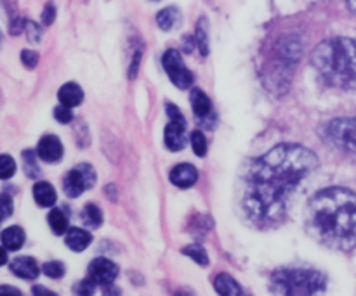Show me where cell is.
<instances>
[{
    "label": "cell",
    "instance_id": "22",
    "mask_svg": "<svg viewBox=\"0 0 356 296\" xmlns=\"http://www.w3.org/2000/svg\"><path fill=\"white\" fill-rule=\"evenodd\" d=\"M195 42L198 44L202 55L209 54V23L205 17H200L197 24V33H195Z\"/></svg>",
    "mask_w": 356,
    "mask_h": 296
},
{
    "label": "cell",
    "instance_id": "24",
    "mask_svg": "<svg viewBox=\"0 0 356 296\" xmlns=\"http://www.w3.org/2000/svg\"><path fill=\"white\" fill-rule=\"evenodd\" d=\"M23 162H24V172L28 177L35 179V177L40 175V168L37 165V158H35L33 151H24L23 153Z\"/></svg>",
    "mask_w": 356,
    "mask_h": 296
},
{
    "label": "cell",
    "instance_id": "6",
    "mask_svg": "<svg viewBox=\"0 0 356 296\" xmlns=\"http://www.w3.org/2000/svg\"><path fill=\"white\" fill-rule=\"evenodd\" d=\"M162 64L163 68H165L167 75H169L170 82H172L177 89H190V87L193 85V73L186 68L179 51L169 49V51L163 54Z\"/></svg>",
    "mask_w": 356,
    "mask_h": 296
},
{
    "label": "cell",
    "instance_id": "10",
    "mask_svg": "<svg viewBox=\"0 0 356 296\" xmlns=\"http://www.w3.org/2000/svg\"><path fill=\"white\" fill-rule=\"evenodd\" d=\"M37 155L45 163H58L63 158V144L56 135H45L40 139Z\"/></svg>",
    "mask_w": 356,
    "mask_h": 296
},
{
    "label": "cell",
    "instance_id": "26",
    "mask_svg": "<svg viewBox=\"0 0 356 296\" xmlns=\"http://www.w3.org/2000/svg\"><path fill=\"white\" fill-rule=\"evenodd\" d=\"M191 148L197 153V156H204L207 153V139L200 130H195L191 134Z\"/></svg>",
    "mask_w": 356,
    "mask_h": 296
},
{
    "label": "cell",
    "instance_id": "36",
    "mask_svg": "<svg viewBox=\"0 0 356 296\" xmlns=\"http://www.w3.org/2000/svg\"><path fill=\"white\" fill-rule=\"evenodd\" d=\"M6 246H3V248H2V246H0V267H2V265H6V263H7V252H6Z\"/></svg>",
    "mask_w": 356,
    "mask_h": 296
},
{
    "label": "cell",
    "instance_id": "21",
    "mask_svg": "<svg viewBox=\"0 0 356 296\" xmlns=\"http://www.w3.org/2000/svg\"><path fill=\"white\" fill-rule=\"evenodd\" d=\"M80 218H82L83 225H87V227H99L101 222H103V214H101V208L96 207V204H87Z\"/></svg>",
    "mask_w": 356,
    "mask_h": 296
},
{
    "label": "cell",
    "instance_id": "39",
    "mask_svg": "<svg viewBox=\"0 0 356 296\" xmlns=\"http://www.w3.org/2000/svg\"><path fill=\"white\" fill-rule=\"evenodd\" d=\"M2 40H3V35H2V30H0V44H2Z\"/></svg>",
    "mask_w": 356,
    "mask_h": 296
},
{
    "label": "cell",
    "instance_id": "16",
    "mask_svg": "<svg viewBox=\"0 0 356 296\" xmlns=\"http://www.w3.org/2000/svg\"><path fill=\"white\" fill-rule=\"evenodd\" d=\"M179 23L181 12L177 7H165V9L156 14V24L163 31H172L174 28L179 26Z\"/></svg>",
    "mask_w": 356,
    "mask_h": 296
},
{
    "label": "cell",
    "instance_id": "12",
    "mask_svg": "<svg viewBox=\"0 0 356 296\" xmlns=\"http://www.w3.org/2000/svg\"><path fill=\"white\" fill-rule=\"evenodd\" d=\"M10 270H13L14 276L21 277V279H37L38 274H40V269H38L37 262L30 256H19V259L13 260L10 263Z\"/></svg>",
    "mask_w": 356,
    "mask_h": 296
},
{
    "label": "cell",
    "instance_id": "11",
    "mask_svg": "<svg viewBox=\"0 0 356 296\" xmlns=\"http://www.w3.org/2000/svg\"><path fill=\"white\" fill-rule=\"evenodd\" d=\"M169 179L174 186L181 187V189H188L198 180V172L190 163H181V165L174 166Z\"/></svg>",
    "mask_w": 356,
    "mask_h": 296
},
{
    "label": "cell",
    "instance_id": "5",
    "mask_svg": "<svg viewBox=\"0 0 356 296\" xmlns=\"http://www.w3.org/2000/svg\"><path fill=\"white\" fill-rule=\"evenodd\" d=\"M327 139L336 148L356 155V116L337 118L327 125Z\"/></svg>",
    "mask_w": 356,
    "mask_h": 296
},
{
    "label": "cell",
    "instance_id": "4",
    "mask_svg": "<svg viewBox=\"0 0 356 296\" xmlns=\"http://www.w3.org/2000/svg\"><path fill=\"white\" fill-rule=\"evenodd\" d=\"M325 276L316 270L282 269L271 276V291L277 295H316L325 291Z\"/></svg>",
    "mask_w": 356,
    "mask_h": 296
},
{
    "label": "cell",
    "instance_id": "2",
    "mask_svg": "<svg viewBox=\"0 0 356 296\" xmlns=\"http://www.w3.org/2000/svg\"><path fill=\"white\" fill-rule=\"evenodd\" d=\"M305 222L323 246L351 252L356 248V194L341 187L322 191L309 201Z\"/></svg>",
    "mask_w": 356,
    "mask_h": 296
},
{
    "label": "cell",
    "instance_id": "13",
    "mask_svg": "<svg viewBox=\"0 0 356 296\" xmlns=\"http://www.w3.org/2000/svg\"><path fill=\"white\" fill-rule=\"evenodd\" d=\"M90 241H92V236L87 231H83V229L73 227L66 231L65 243L70 250H73V252H83V250L90 245Z\"/></svg>",
    "mask_w": 356,
    "mask_h": 296
},
{
    "label": "cell",
    "instance_id": "32",
    "mask_svg": "<svg viewBox=\"0 0 356 296\" xmlns=\"http://www.w3.org/2000/svg\"><path fill=\"white\" fill-rule=\"evenodd\" d=\"M21 61L28 69H33L38 64V54L33 51H23L21 52Z\"/></svg>",
    "mask_w": 356,
    "mask_h": 296
},
{
    "label": "cell",
    "instance_id": "27",
    "mask_svg": "<svg viewBox=\"0 0 356 296\" xmlns=\"http://www.w3.org/2000/svg\"><path fill=\"white\" fill-rule=\"evenodd\" d=\"M42 272L51 279H59V277L65 276V265L61 262H47L42 267Z\"/></svg>",
    "mask_w": 356,
    "mask_h": 296
},
{
    "label": "cell",
    "instance_id": "8",
    "mask_svg": "<svg viewBox=\"0 0 356 296\" xmlns=\"http://www.w3.org/2000/svg\"><path fill=\"white\" fill-rule=\"evenodd\" d=\"M118 276V267L108 259H96L89 265V279L96 286H111Z\"/></svg>",
    "mask_w": 356,
    "mask_h": 296
},
{
    "label": "cell",
    "instance_id": "7",
    "mask_svg": "<svg viewBox=\"0 0 356 296\" xmlns=\"http://www.w3.org/2000/svg\"><path fill=\"white\" fill-rule=\"evenodd\" d=\"M96 182V172L90 165L87 163H82V165H76L75 168H72L68 172V175L65 177V193L66 196L76 198L82 193H86L87 189L94 186Z\"/></svg>",
    "mask_w": 356,
    "mask_h": 296
},
{
    "label": "cell",
    "instance_id": "30",
    "mask_svg": "<svg viewBox=\"0 0 356 296\" xmlns=\"http://www.w3.org/2000/svg\"><path fill=\"white\" fill-rule=\"evenodd\" d=\"M54 118L59 121V123H70L73 120V113H72V107H66V106H58L54 110Z\"/></svg>",
    "mask_w": 356,
    "mask_h": 296
},
{
    "label": "cell",
    "instance_id": "17",
    "mask_svg": "<svg viewBox=\"0 0 356 296\" xmlns=\"http://www.w3.org/2000/svg\"><path fill=\"white\" fill-rule=\"evenodd\" d=\"M2 239V245L6 246L10 252H16L21 246L24 245V231L19 227V225H13V227H7L6 231L0 236Z\"/></svg>",
    "mask_w": 356,
    "mask_h": 296
},
{
    "label": "cell",
    "instance_id": "3",
    "mask_svg": "<svg viewBox=\"0 0 356 296\" xmlns=\"http://www.w3.org/2000/svg\"><path fill=\"white\" fill-rule=\"evenodd\" d=\"M312 62L329 85L343 90L356 89V40L336 37L313 51Z\"/></svg>",
    "mask_w": 356,
    "mask_h": 296
},
{
    "label": "cell",
    "instance_id": "23",
    "mask_svg": "<svg viewBox=\"0 0 356 296\" xmlns=\"http://www.w3.org/2000/svg\"><path fill=\"white\" fill-rule=\"evenodd\" d=\"M16 173V162L9 155H0V180H7Z\"/></svg>",
    "mask_w": 356,
    "mask_h": 296
},
{
    "label": "cell",
    "instance_id": "1",
    "mask_svg": "<svg viewBox=\"0 0 356 296\" xmlns=\"http://www.w3.org/2000/svg\"><path fill=\"white\" fill-rule=\"evenodd\" d=\"M316 165V156L298 144H280L250 163L242 200L247 220L259 229L280 224L287 214L289 200Z\"/></svg>",
    "mask_w": 356,
    "mask_h": 296
},
{
    "label": "cell",
    "instance_id": "25",
    "mask_svg": "<svg viewBox=\"0 0 356 296\" xmlns=\"http://www.w3.org/2000/svg\"><path fill=\"white\" fill-rule=\"evenodd\" d=\"M183 253L184 255L190 256V259H193L197 263H200V265H207L209 263V256L202 246L191 245V246H188V248H184Z\"/></svg>",
    "mask_w": 356,
    "mask_h": 296
},
{
    "label": "cell",
    "instance_id": "33",
    "mask_svg": "<svg viewBox=\"0 0 356 296\" xmlns=\"http://www.w3.org/2000/svg\"><path fill=\"white\" fill-rule=\"evenodd\" d=\"M56 19V6L52 2L45 3L44 10H42V23L44 24H52V21Z\"/></svg>",
    "mask_w": 356,
    "mask_h": 296
},
{
    "label": "cell",
    "instance_id": "29",
    "mask_svg": "<svg viewBox=\"0 0 356 296\" xmlns=\"http://www.w3.org/2000/svg\"><path fill=\"white\" fill-rule=\"evenodd\" d=\"M13 200L7 194H0V224L13 215Z\"/></svg>",
    "mask_w": 356,
    "mask_h": 296
},
{
    "label": "cell",
    "instance_id": "31",
    "mask_svg": "<svg viewBox=\"0 0 356 296\" xmlns=\"http://www.w3.org/2000/svg\"><path fill=\"white\" fill-rule=\"evenodd\" d=\"M94 290H96V284L90 279L80 281V283H76L75 288H73V291H75L76 295H92Z\"/></svg>",
    "mask_w": 356,
    "mask_h": 296
},
{
    "label": "cell",
    "instance_id": "34",
    "mask_svg": "<svg viewBox=\"0 0 356 296\" xmlns=\"http://www.w3.org/2000/svg\"><path fill=\"white\" fill-rule=\"evenodd\" d=\"M165 110H167V114L170 116V120H184L183 113H181L176 106H172V104H167Z\"/></svg>",
    "mask_w": 356,
    "mask_h": 296
},
{
    "label": "cell",
    "instance_id": "9",
    "mask_svg": "<svg viewBox=\"0 0 356 296\" xmlns=\"http://www.w3.org/2000/svg\"><path fill=\"white\" fill-rule=\"evenodd\" d=\"M163 141L170 151H181L186 144V123H184V120H170L165 127Z\"/></svg>",
    "mask_w": 356,
    "mask_h": 296
},
{
    "label": "cell",
    "instance_id": "14",
    "mask_svg": "<svg viewBox=\"0 0 356 296\" xmlns=\"http://www.w3.org/2000/svg\"><path fill=\"white\" fill-rule=\"evenodd\" d=\"M58 99L63 106L75 107L83 101V92L76 83H65V85L59 89Z\"/></svg>",
    "mask_w": 356,
    "mask_h": 296
},
{
    "label": "cell",
    "instance_id": "35",
    "mask_svg": "<svg viewBox=\"0 0 356 296\" xmlns=\"http://www.w3.org/2000/svg\"><path fill=\"white\" fill-rule=\"evenodd\" d=\"M2 293H13V295H21L19 290L16 288H10V286H0V295Z\"/></svg>",
    "mask_w": 356,
    "mask_h": 296
},
{
    "label": "cell",
    "instance_id": "20",
    "mask_svg": "<svg viewBox=\"0 0 356 296\" xmlns=\"http://www.w3.org/2000/svg\"><path fill=\"white\" fill-rule=\"evenodd\" d=\"M49 225H51L54 234L61 236L68 231V218H66V215L63 214V210L54 208V210L49 214Z\"/></svg>",
    "mask_w": 356,
    "mask_h": 296
},
{
    "label": "cell",
    "instance_id": "37",
    "mask_svg": "<svg viewBox=\"0 0 356 296\" xmlns=\"http://www.w3.org/2000/svg\"><path fill=\"white\" fill-rule=\"evenodd\" d=\"M33 293L35 295H38V293H44V295H52V291H49V290H45V288H33Z\"/></svg>",
    "mask_w": 356,
    "mask_h": 296
},
{
    "label": "cell",
    "instance_id": "28",
    "mask_svg": "<svg viewBox=\"0 0 356 296\" xmlns=\"http://www.w3.org/2000/svg\"><path fill=\"white\" fill-rule=\"evenodd\" d=\"M24 31H26V38L30 44H38L42 38V30L37 23L33 21H24Z\"/></svg>",
    "mask_w": 356,
    "mask_h": 296
},
{
    "label": "cell",
    "instance_id": "15",
    "mask_svg": "<svg viewBox=\"0 0 356 296\" xmlns=\"http://www.w3.org/2000/svg\"><path fill=\"white\" fill-rule=\"evenodd\" d=\"M35 203L42 208H49L56 203V191L49 182H37L33 186Z\"/></svg>",
    "mask_w": 356,
    "mask_h": 296
},
{
    "label": "cell",
    "instance_id": "38",
    "mask_svg": "<svg viewBox=\"0 0 356 296\" xmlns=\"http://www.w3.org/2000/svg\"><path fill=\"white\" fill-rule=\"evenodd\" d=\"M348 6H350L351 12L356 14V0H348Z\"/></svg>",
    "mask_w": 356,
    "mask_h": 296
},
{
    "label": "cell",
    "instance_id": "40",
    "mask_svg": "<svg viewBox=\"0 0 356 296\" xmlns=\"http://www.w3.org/2000/svg\"><path fill=\"white\" fill-rule=\"evenodd\" d=\"M153 2H156V0H153Z\"/></svg>",
    "mask_w": 356,
    "mask_h": 296
},
{
    "label": "cell",
    "instance_id": "18",
    "mask_svg": "<svg viewBox=\"0 0 356 296\" xmlns=\"http://www.w3.org/2000/svg\"><path fill=\"white\" fill-rule=\"evenodd\" d=\"M191 107H193V113L198 118L209 116L212 111V104L207 94L202 92L200 89H193V92H191Z\"/></svg>",
    "mask_w": 356,
    "mask_h": 296
},
{
    "label": "cell",
    "instance_id": "19",
    "mask_svg": "<svg viewBox=\"0 0 356 296\" xmlns=\"http://www.w3.org/2000/svg\"><path fill=\"white\" fill-rule=\"evenodd\" d=\"M214 286H216V291L221 295H226V296L242 295V290H240V286L236 284V281L232 279L228 274H221V276L216 277Z\"/></svg>",
    "mask_w": 356,
    "mask_h": 296
}]
</instances>
